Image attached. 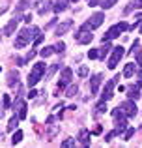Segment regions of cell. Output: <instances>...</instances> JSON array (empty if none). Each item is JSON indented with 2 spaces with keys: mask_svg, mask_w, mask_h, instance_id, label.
Wrapping results in <instances>:
<instances>
[{
  "mask_svg": "<svg viewBox=\"0 0 142 148\" xmlns=\"http://www.w3.org/2000/svg\"><path fill=\"white\" fill-rule=\"evenodd\" d=\"M112 118H114V126H116L118 135L124 133V131L127 130V120H125V114L120 111V109H114V111H112Z\"/></svg>",
  "mask_w": 142,
  "mask_h": 148,
  "instance_id": "obj_2",
  "label": "cell"
},
{
  "mask_svg": "<svg viewBox=\"0 0 142 148\" xmlns=\"http://www.w3.org/2000/svg\"><path fill=\"white\" fill-rule=\"evenodd\" d=\"M21 141H22V131H15L13 137H11V143H13V145H19Z\"/></svg>",
  "mask_w": 142,
  "mask_h": 148,
  "instance_id": "obj_26",
  "label": "cell"
},
{
  "mask_svg": "<svg viewBox=\"0 0 142 148\" xmlns=\"http://www.w3.org/2000/svg\"><path fill=\"white\" fill-rule=\"evenodd\" d=\"M140 68H139V79H142V62H139Z\"/></svg>",
  "mask_w": 142,
  "mask_h": 148,
  "instance_id": "obj_42",
  "label": "cell"
},
{
  "mask_svg": "<svg viewBox=\"0 0 142 148\" xmlns=\"http://www.w3.org/2000/svg\"><path fill=\"white\" fill-rule=\"evenodd\" d=\"M64 148H69V146H75V139H66V141L62 143Z\"/></svg>",
  "mask_w": 142,
  "mask_h": 148,
  "instance_id": "obj_31",
  "label": "cell"
},
{
  "mask_svg": "<svg viewBox=\"0 0 142 148\" xmlns=\"http://www.w3.org/2000/svg\"><path fill=\"white\" fill-rule=\"evenodd\" d=\"M103 43H105V45L97 49V58H99V60H105V56L109 54V51L112 49V47H110V43H109V41H103Z\"/></svg>",
  "mask_w": 142,
  "mask_h": 148,
  "instance_id": "obj_15",
  "label": "cell"
},
{
  "mask_svg": "<svg viewBox=\"0 0 142 148\" xmlns=\"http://www.w3.org/2000/svg\"><path fill=\"white\" fill-rule=\"evenodd\" d=\"M52 53H54V47H43V49H41L39 51V54H41V56H43V58H47V56H51V54Z\"/></svg>",
  "mask_w": 142,
  "mask_h": 148,
  "instance_id": "obj_25",
  "label": "cell"
},
{
  "mask_svg": "<svg viewBox=\"0 0 142 148\" xmlns=\"http://www.w3.org/2000/svg\"><path fill=\"white\" fill-rule=\"evenodd\" d=\"M13 109L17 111L19 120H24V118H26V101L17 99V101H15V105H13Z\"/></svg>",
  "mask_w": 142,
  "mask_h": 148,
  "instance_id": "obj_12",
  "label": "cell"
},
{
  "mask_svg": "<svg viewBox=\"0 0 142 148\" xmlns=\"http://www.w3.org/2000/svg\"><path fill=\"white\" fill-rule=\"evenodd\" d=\"M116 135H118V131H116V130H114V131H110V133H107V135H105V141H110V139H112V137H116Z\"/></svg>",
  "mask_w": 142,
  "mask_h": 148,
  "instance_id": "obj_33",
  "label": "cell"
},
{
  "mask_svg": "<svg viewBox=\"0 0 142 148\" xmlns=\"http://www.w3.org/2000/svg\"><path fill=\"white\" fill-rule=\"evenodd\" d=\"M15 62H17V66H24V58L21 56H15Z\"/></svg>",
  "mask_w": 142,
  "mask_h": 148,
  "instance_id": "obj_38",
  "label": "cell"
},
{
  "mask_svg": "<svg viewBox=\"0 0 142 148\" xmlns=\"http://www.w3.org/2000/svg\"><path fill=\"white\" fill-rule=\"evenodd\" d=\"M34 56H36V51H30V53L28 54H26V58H24V62H30V60H32V58Z\"/></svg>",
  "mask_w": 142,
  "mask_h": 148,
  "instance_id": "obj_36",
  "label": "cell"
},
{
  "mask_svg": "<svg viewBox=\"0 0 142 148\" xmlns=\"http://www.w3.org/2000/svg\"><path fill=\"white\" fill-rule=\"evenodd\" d=\"M71 79H73V71L69 68H66L62 71V77H60V83H58V90H62L64 86H66V84H69L71 83Z\"/></svg>",
  "mask_w": 142,
  "mask_h": 148,
  "instance_id": "obj_11",
  "label": "cell"
},
{
  "mask_svg": "<svg viewBox=\"0 0 142 148\" xmlns=\"http://www.w3.org/2000/svg\"><path fill=\"white\" fill-rule=\"evenodd\" d=\"M127 92H129V99H133V101H137V99H139L140 98V92H139V86H133V84H131V86H129L127 88Z\"/></svg>",
  "mask_w": 142,
  "mask_h": 148,
  "instance_id": "obj_18",
  "label": "cell"
},
{
  "mask_svg": "<svg viewBox=\"0 0 142 148\" xmlns=\"http://www.w3.org/2000/svg\"><path fill=\"white\" fill-rule=\"evenodd\" d=\"M36 96H37V92H36V90H30V92H28V98H30V99L36 98Z\"/></svg>",
  "mask_w": 142,
  "mask_h": 148,
  "instance_id": "obj_40",
  "label": "cell"
},
{
  "mask_svg": "<svg viewBox=\"0 0 142 148\" xmlns=\"http://www.w3.org/2000/svg\"><path fill=\"white\" fill-rule=\"evenodd\" d=\"M79 75H80V77H86V75H88V68H86V66H82V68L79 69Z\"/></svg>",
  "mask_w": 142,
  "mask_h": 148,
  "instance_id": "obj_35",
  "label": "cell"
},
{
  "mask_svg": "<svg viewBox=\"0 0 142 148\" xmlns=\"http://www.w3.org/2000/svg\"><path fill=\"white\" fill-rule=\"evenodd\" d=\"M17 83H19V73L17 71H10L7 73V84H10V86H15Z\"/></svg>",
  "mask_w": 142,
  "mask_h": 148,
  "instance_id": "obj_19",
  "label": "cell"
},
{
  "mask_svg": "<svg viewBox=\"0 0 142 148\" xmlns=\"http://www.w3.org/2000/svg\"><path fill=\"white\" fill-rule=\"evenodd\" d=\"M118 109H120L127 118H135V116H137V105H135L133 99H127V101H124V103H120Z\"/></svg>",
  "mask_w": 142,
  "mask_h": 148,
  "instance_id": "obj_6",
  "label": "cell"
},
{
  "mask_svg": "<svg viewBox=\"0 0 142 148\" xmlns=\"http://www.w3.org/2000/svg\"><path fill=\"white\" fill-rule=\"evenodd\" d=\"M86 2H88V6H97L99 0H86Z\"/></svg>",
  "mask_w": 142,
  "mask_h": 148,
  "instance_id": "obj_39",
  "label": "cell"
},
{
  "mask_svg": "<svg viewBox=\"0 0 142 148\" xmlns=\"http://www.w3.org/2000/svg\"><path fill=\"white\" fill-rule=\"evenodd\" d=\"M135 69H137V64H133V62H131V64H127V66H125V69H124V77H127V79H129V77H133Z\"/></svg>",
  "mask_w": 142,
  "mask_h": 148,
  "instance_id": "obj_20",
  "label": "cell"
},
{
  "mask_svg": "<svg viewBox=\"0 0 142 148\" xmlns=\"http://www.w3.org/2000/svg\"><path fill=\"white\" fill-rule=\"evenodd\" d=\"M67 8H69V0H58V2L52 6V10H54L56 13H60V11H66Z\"/></svg>",
  "mask_w": 142,
  "mask_h": 148,
  "instance_id": "obj_16",
  "label": "cell"
},
{
  "mask_svg": "<svg viewBox=\"0 0 142 148\" xmlns=\"http://www.w3.org/2000/svg\"><path fill=\"white\" fill-rule=\"evenodd\" d=\"M116 2H118V0H103V2H101V6L105 8V10H109V8H112Z\"/></svg>",
  "mask_w": 142,
  "mask_h": 148,
  "instance_id": "obj_29",
  "label": "cell"
},
{
  "mask_svg": "<svg viewBox=\"0 0 142 148\" xmlns=\"http://www.w3.org/2000/svg\"><path fill=\"white\" fill-rule=\"evenodd\" d=\"M73 36H75V40L79 41V43H82V45L90 43V41L94 40V36L90 34V30H88V28H82V26H80V30L77 34H73Z\"/></svg>",
  "mask_w": 142,
  "mask_h": 148,
  "instance_id": "obj_9",
  "label": "cell"
},
{
  "mask_svg": "<svg viewBox=\"0 0 142 148\" xmlns=\"http://www.w3.org/2000/svg\"><path fill=\"white\" fill-rule=\"evenodd\" d=\"M103 21H105V13H101V11H99V13H94L86 23H84L82 28L94 30V28H97V26H101V25H103Z\"/></svg>",
  "mask_w": 142,
  "mask_h": 148,
  "instance_id": "obj_5",
  "label": "cell"
},
{
  "mask_svg": "<svg viewBox=\"0 0 142 148\" xmlns=\"http://www.w3.org/2000/svg\"><path fill=\"white\" fill-rule=\"evenodd\" d=\"M30 6V0H19L17 8H15V13H21L22 10H26V8Z\"/></svg>",
  "mask_w": 142,
  "mask_h": 148,
  "instance_id": "obj_21",
  "label": "cell"
},
{
  "mask_svg": "<svg viewBox=\"0 0 142 148\" xmlns=\"http://www.w3.org/2000/svg\"><path fill=\"white\" fill-rule=\"evenodd\" d=\"M118 81H120V75H116L114 79H110L109 83L105 84V90H103V94H101V99H103V101H109V99L114 96L112 92H114V86H116V83H118Z\"/></svg>",
  "mask_w": 142,
  "mask_h": 148,
  "instance_id": "obj_7",
  "label": "cell"
},
{
  "mask_svg": "<svg viewBox=\"0 0 142 148\" xmlns=\"http://www.w3.org/2000/svg\"><path fill=\"white\" fill-rule=\"evenodd\" d=\"M107 111V105H105V101H99V103H97V107H95V112H94V114L95 116H97V114H101V112H105Z\"/></svg>",
  "mask_w": 142,
  "mask_h": 148,
  "instance_id": "obj_23",
  "label": "cell"
},
{
  "mask_svg": "<svg viewBox=\"0 0 142 148\" xmlns=\"http://www.w3.org/2000/svg\"><path fill=\"white\" fill-rule=\"evenodd\" d=\"M88 58H97V49H90L88 51Z\"/></svg>",
  "mask_w": 142,
  "mask_h": 148,
  "instance_id": "obj_34",
  "label": "cell"
},
{
  "mask_svg": "<svg viewBox=\"0 0 142 148\" xmlns=\"http://www.w3.org/2000/svg\"><path fill=\"white\" fill-rule=\"evenodd\" d=\"M103 83V75L101 73H97V75H94L92 77V84H90V92L92 94H97L99 92V84Z\"/></svg>",
  "mask_w": 142,
  "mask_h": 148,
  "instance_id": "obj_13",
  "label": "cell"
},
{
  "mask_svg": "<svg viewBox=\"0 0 142 148\" xmlns=\"http://www.w3.org/2000/svg\"><path fill=\"white\" fill-rule=\"evenodd\" d=\"M125 30H129V25H127V23H124V21L118 23V25H114L112 28H110L109 32L103 36V41H110V40H114V38H118L122 32H125Z\"/></svg>",
  "mask_w": 142,
  "mask_h": 148,
  "instance_id": "obj_3",
  "label": "cell"
},
{
  "mask_svg": "<svg viewBox=\"0 0 142 148\" xmlns=\"http://www.w3.org/2000/svg\"><path fill=\"white\" fill-rule=\"evenodd\" d=\"M135 8H142V0H135Z\"/></svg>",
  "mask_w": 142,
  "mask_h": 148,
  "instance_id": "obj_41",
  "label": "cell"
},
{
  "mask_svg": "<svg viewBox=\"0 0 142 148\" xmlns=\"http://www.w3.org/2000/svg\"><path fill=\"white\" fill-rule=\"evenodd\" d=\"M133 133H135V127H129V130L125 131V141H129V139L133 137Z\"/></svg>",
  "mask_w": 142,
  "mask_h": 148,
  "instance_id": "obj_32",
  "label": "cell"
},
{
  "mask_svg": "<svg viewBox=\"0 0 142 148\" xmlns=\"http://www.w3.org/2000/svg\"><path fill=\"white\" fill-rule=\"evenodd\" d=\"M4 107H6V109H10V96H4Z\"/></svg>",
  "mask_w": 142,
  "mask_h": 148,
  "instance_id": "obj_37",
  "label": "cell"
},
{
  "mask_svg": "<svg viewBox=\"0 0 142 148\" xmlns=\"http://www.w3.org/2000/svg\"><path fill=\"white\" fill-rule=\"evenodd\" d=\"M19 19H21V17H19V13L15 15L13 19H10V23H7V25L4 26L2 34H6V36H11V34L15 32V28H17V25H19Z\"/></svg>",
  "mask_w": 142,
  "mask_h": 148,
  "instance_id": "obj_10",
  "label": "cell"
},
{
  "mask_svg": "<svg viewBox=\"0 0 142 148\" xmlns=\"http://www.w3.org/2000/svg\"><path fill=\"white\" fill-rule=\"evenodd\" d=\"M51 8H52V2H47V4H45L43 8H39V15H45V13H47L49 10H51Z\"/></svg>",
  "mask_w": 142,
  "mask_h": 148,
  "instance_id": "obj_30",
  "label": "cell"
},
{
  "mask_svg": "<svg viewBox=\"0 0 142 148\" xmlns=\"http://www.w3.org/2000/svg\"><path fill=\"white\" fill-rule=\"evenodd\" d=\"M37 34H39V28H37V26H26V28H22L21 32H19L17 40H15V47L17 49L24 47L26 43H30L32 40H36Z\"/></svg>",
  "mask_w": 142,
  "mask_h": 148,
  "instance_id": "obj_1",
  "label": "cell"
},
{
  "mask_svg": "<svg viewBox=\"0 0 142 148\" xmlns=\"http://www.w3.org/2000/svg\"><path fill=\"white\" fill-rule=\"evenodd\" d=\"M77 92H79V86H77V84H71V86L67 88V96H69V98H73Z\"/></svg>",
  "mask_w": 142,
  "mask_h": 148,
  "instance_id": "obj_28",
  "label": "cell"
},
{
  "mask_svg": "<svg viewBox=\"0 0 142 148\" xmlns=\"http://www.w3.org/2000/svg\"><path fill=\"white\" fill-rule=\"evenodd\" d=\"M71 2H79V0H71Z\"/></svg>",
  "mask_w": 142,
  "mask_h": 148,
  "instance_id": "obj_43",
  "label": "cell"
},
{
  "mask_svg": "<svg viewBox=\"0 0 142 148\" xmlns=\"http://www.w3.org/2000/svg\"><path fill=\"white\" fill-rule=\"evenodd\" d=\"M58 69H60V62H56V64H52L51 68H49V71H47V79H51V77L54 75V73L58 71Z\"/></svg>",
  "mask_w": 142,
  "mask_h": 148,
  "instance_id": "obj_22",
  "label": "cell"
},
{
  "mask_svg": "<svg viewBox=\"0 0 142 148\" xmlns=\"http://www.w3.org/2000/svg\"><path fill=\"white\" fill-rule=\"evenodd\" d=\"M112 49H114V51H112V56L109 58V68H110V69L116 68L118 62H120V58L125 54V51H124V47H122V45H118V47H112Z\"/></svg>",
  "mask_w": 142,
  "mask_h": 148,
  "instance_id": "obj_8",
  "label": "cell"
},
{
  "mask_svg": "<svg viewBox=\"0 0 142 148\" xmlns=\"http://www.w3.org/2000/svg\"><path fill=\"white\" fill-rule=\"evenodd\" d=\"M0 71H2V68H0Z\"/></svg>",
  "mask_w": 142,
  "mask_h": 148,
  "instance_id": "obj_45",
  "label": "cell"
},
{
  "mask_svg": "<svg viewBox=\"0 0 142 148\" xmlns=\"http://www.w3.org/2000/svg\"><path fill=\"white\" fill-rule=\"evenodd\" d=\"M43 73H45V64H36L34 66L32 71H30V75H28V86H34V84L41 79Z\"/></svg>",
  "mask_w": 142,
  "mask_h": 148,
  "instance_id": "obj_4",
  "label": "cell"
},
{
  "mask_svg": "<svg viewBox=\"0 0 142 148\" xmlns=\"http://www.w3.org/2000/svg\"><path fill=\"white\" fill-rule=\"evenodd\" d=\"M17 126H19V116H13V118L10 120V124H7V131H13Z\"/></svg>",
  "mask_w": 142,
  "mask_h": 148,
  "instance_id": "obj_24",
  "label": "cell"
},
{
  "mask_svg": "<svg viewBox=\"0 0 142 148\" xmlns=\"http://www.w3.org/2000/svg\"><path fill=\"white\" fill-rule=\"evenodd\" d=\"M79 141H80V145H82V146H88V145H90V133H88V130H80Z\"/></svg>",
  "mask_w": 142,
  "mask_h": 148,
  "instance_id": "obj_17",
  "label": "cell"
},
{
  "mask_svg": "<svg viewBox=\"0 0 142 148\" xmlns=\"http://www.w3.org/2000/svg\"><path fill=\"white\" fill-rule=\"evenodd\" d=\"M140 34H142V28H140Z\"/></svg>",
  "mask_w": 142,
  "mask_h": 148,
  "instance_id": "obj_44",
  "label": "cell"
},
{
  "mask_svg": "<svg viewBox=\"0 0 142 148\" xmlns=\"http://www.w3.org/2000/svg\"><path fill=\"white\" fill-rule=\"evenodd\" d=\"M66 51V43L64 41H58V43L54 45V53H64Z\"/></svg>",
  "mask_w": 142,
  "mask_h": 148,
  "instance_id": "obj_27",
  "label": "cell"
},
{
  "mask_svg": "<svg viewBox=\"0 0 142 148\" xmlns=\"http://www.w3.org/2000/svg\"><path fill=\"white\" fill-rule=\"evenodd\" d=\"M71 26H73V21H71V19H69V21H66V23H62V25H58V28H56V36H58V38L64 36V34H66Z\"/></svg>",
  "mask_w": 142,
  "mask_h": 148,
  "instance_id": "obj_14",
  "label": "cell"
}]
</instances>
